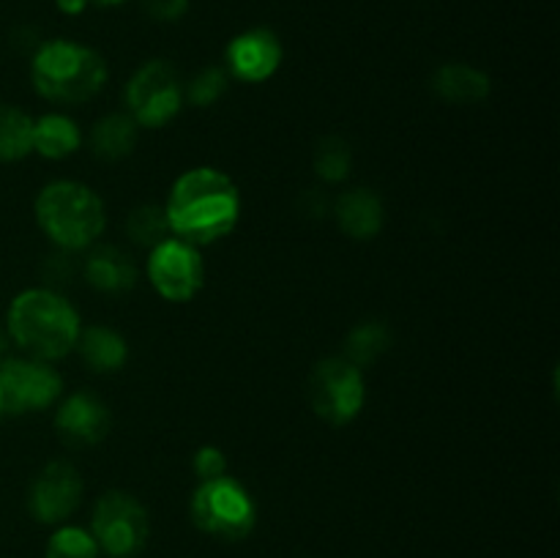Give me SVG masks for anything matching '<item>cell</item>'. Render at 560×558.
<instances>
[{
  "label": "cell",
  "instance_id": "obj_28",
  "mask_svg": "<svg viewBox=\"0 0 560 558\" xmlns=\"http://www.w3.org/2000/svg\"><path fill=\"white\" fill-rule=\"evenodd\" d=\"M74 271H77V266L71 263V252L52 255L47 260V266H44V277H47L49 284H66Z\"/></svg>",
  "mask_w": 560,
  "mask_h": 558
},
{
  "label": "cell",
  "instance_id": "obj_32",
  "mask_svg": "<svg viewBox=\"0 0 560 558\" xmlns=\"http://www.w3.org/2000/svg\"><path fill=\"white\" fill-rule=\"evenodd\" d=\"M5 410H3V394H0V416H3Z\"/></svg>",
  "mask_w": 560,
  "mask_h": 558
},
{
  "label": "cell",
  "instance_id": "obj_13",
  "mask_svg": "<svg viewBox=\"0 0 560 558\" xmlns=\"http://www.w3.org/2000/svg\"><path fill=\"white\" fill-rule=\"evenodd\" d=\"M282 63V44L268 27H252L230 42L228 66L244 82H262Z\"/></svg>",
  "mask_w": 560,
  "mask_h": 558
},
{
  "label": "cell",
  "instance_id": "obj_31",
  "mask_svg": "<svg viewBox=\"0 0 560 558\" xmlns=\"http://www.w3.org/2000/svg\"><path fill=\"white\" fill-rule=\"evenodd\" d=\"M91 3H98V5H118V3H124V0H91Z\"/></svg>",
  "mask_w": 560,
  "mask_h": 558
},
{
  "label": "cell",
  "instance_id": "obj_11",
  "mask_svg": "<svg viewBox=\"0 0 560 558\" xmlns=\"http://www.w3.org/2000/svg\"><path fill=\"white\" fill-rule=\"evenodd\" d=\"M82 501V476L71 463L55 460L42 474L33 479L31 492H27V509L38 523H60Z\"/></svg>",
  "mask_w": 560,
  "mask_h": 558
},
{
  "label": "cell",
  "instance_id": "obj_9",
  "mask_svg": "<svg viewBox=\"0 0 560 558\" xmlns=\"http://www.w3.org/2000/svg\"><path fill=\"white\" fill-rule=\"evenodd\" d=\"M148 279L162 299L173 304L191 301L206 282V266L197 246L170 235L167 241L156 244L148 257Z\"/></svg>",
  "mask_w": 560,
  "mask_h": 558
},
{
  "label": "cell",
  "instance_id": "obj_25",
  "mask_svg": "<svg viewBox=\"0 0 560 558\" xmlns=\"http://www.w3.org/2000/svg\"><path fill=\"white\" fill-rule=\"evenodd\" d=\"M224 91H228V74L222 69H217V66H208V69H202L189 82L186 96H189V102L195 107H211V104H217L222 98Z\"/></svg>",
  "mask_w": 560,
  "mask_h": 558
},
{
  "label": "cell",
  "instance_id": "obj_16",
  "mask_svg": "<svg viewBox=\"0 0 560 558\" xmlns=\"http://www.w3.org/2000/svg\"><path fill=\"white\" fill-rule=\"evenodd\" d=\"M432 91L448 104H479L490 96V77L468 63H446L432 77Z\"/></svg>",
  "mask_w": 560,
  "mask_h": 558
},
{
  "label": "cell",
  "instance_id": "obj_30",
  "mask_svg": "<svg viewBox=\"0 0 560 558\" xmlns=\"http://www.w3.org/2000/svg\"><path fill=\"white\" fill-rule=\"evenodd\" d=\"M5 350H9V332H3V328H0V364L5 361Z\"/></svg>",
  "mask_w": 560,
  "mask_h": 558
},
{
  "label": "cell",
  "instance_id": "obj_8",
  "mask_svg": "<svg viewBox=\"0 0 560 558\" xmlns=\"http://www.w3.org/2000/svg\"><path fill=\"white\" fill-rule=\"evenodd\" d=\"M91 534L98 550L113 558H129L148 539V512L129 492H104L93 507Z\"/></svg>",
  "mask_w": 560,
  "mask_h": 558
},
{
  "label": "cell",
  "instance_id": "obj_7",
  "mask_svg": "<svg viewBox=\"0 0 560 558\" xmlns=\"http://www.w3.org/2000/svg\"><path fill=\"white\" fill-rule=\"evenodd\" d=\"M126 104L137 126H145V129L167 126L184 104V85H180L178 71L167 60H148L126 85Z\"/></svg>",
  "mask_w": 560,
  "mask_h": 558
},
{
  "label": "cell",
  "instance_id": "obj_21",
  "mask_svg": "<svg viewBox=\"0 0 560 558\" xmlns=\"http://www.w3.org/2000/svg\"><path fill=\"white\" fill-rule=\"evenodd\" d=\"M388 345H392V332H388V326H383V323L377 321L361 323V326H355L353 332H350L348 342H345V359L353 367H359V370H364V367H370L377 356L386 353Z\"/></svg>",
  "mask_w": 560,
  "mask_h": 558
},
{
  "label": "cell",
  "instance_id": "obj_4",
  "mask_svg": "<svg viewBox=\"0 0 560 558\" xmlns=\"http://www.w3.org/2000/svg\"><path fill=\"white\" fill-rule=\"evenodd\" d=\"M36 222L58 249L80 252L102 235L107 213L91 186L52 181L36 197Z\"/></svg>",
  "mask_w": 560,
  "mask_h": 558
},
{
  "label": "cell",
  "instance_id": "obj_17",
  "mask_svg": "<svg viewBox=\"0 0 560 558\" xmlns=\"http://www.w3.org/2000/svg\"><path fill=\"white\" fill-rule=\"evenodd\" d=\"M77 348L93 372H118L129 359L126 339L107 326H91L80 332Z\"/></svg>",
  "mask_w": 560,
  "mask_h": 558
},
{
  "label": "cell",
  "instance_id": "obj_6",
  "mask_svg": "<svg viewBox=\"0 0 560 558\" xmlns=\"http://www.w3.org/2000/svg\"><path fill=\"white\" fill-rule=\"evenodd\" d=\"M364 375L345 356L317 361L310 375V405L328 425H348L364 405Z\"/></svg>",
  "mask_w": 560,
  "mask_h": 558
},
{
  "label": "cell",
  "instance_id": "obj_24",
  "mask_svg": "<svg viewBox=\"0 0 560 558\" xmlns=\"http://www.w3.org/2000/svg\"><path fill=\"white\" fill-rule=\"evenodd\" d=\"M47 558H98V545L91 531L63 525L47 542Z\"/></svg>",
  "mask_w": 560,
  "mask_h": 558
},
{
  "label": "cell",
  "instance_id": "obj_5",
  "mask_svg": "<svg viewBox=\"0 0 560 558\" xmlns=\"http://www.w3.org/2000/svg\"><path fill=\"white\" fill-rule=\"evenodd\" d=\"M255 501L233 476L200 481L191 496V520L200 531L224 542H238L255 528Z\"/></svg>",
  "mask_w": 560,
  "mask_h": 558
},
{
  "label": "cell",
  "instance_id": "obj_3",
  "mask_svg": "<svg viewBox=\"0 0 560 558\" xmlns=\"http://www.w3.org/2000/svg\"><path fill=\"white\" fill-rule=\"evenodd\" d=\"M31 80L38 96L55 104L91 102L107 82V63L96 49L85 44L44 42L31 63Z\"/></svg>",
  "mask_w": 560,
  "mask_h": 558
},
{
  "label": "cell",
  "instance_id": "obj_18",
  "mask_svg": "<svg viewBox=\"0 0 560 558\" xmlns=\"http://www.w3.org/2000/svg\"><path fill=\"white\" fill-rule=\"evenodd\" d=\"M80 126L69 115L49 113L33 120V151L47 159H66L80 148Z\"/></svg>",
  "mask_w": 560,
  "mask_h": 558
},
{
  "label": "cell",
  "instance_id": "obj_22",
  "mask_svg": "<svg viewBox=\"0 0 560 558\" xmlns=\"http://www.w3.org/2000/svg\"><path fill=\"white\" fill-rule=\"evenodd\" d=\"M126 233H129V239L135 241V244L151 246V249L173 235L170 233L167 213L159 206L135 208V211L129 213V219H126Z\"/></svg>",
  "mask_w": 560,
  "mask_h": 558
},
{
  "label": "cell",
  "instance_id": "obj_23",
  "mask_svg": "<svg viewBox=\"0 0 560 558\" xmlns=\"http://www.w3.org/2000/svg\"><path fill=\"white\" fill-rule=\"evenodd\" d=\"M353 167V153H350L348 142L342 137H326L320 146L315 148V173L328 184L345 181Z\"/></svg>",
  "mask_w": 560,
  "mask_h": 558
},
{
  "label": "cell",
  "instance_id": "obj_2",
  "mask_svg": "<svg viewBox=\"0 0 560 558\" xmlns=\"http://www.w3.org/2000/svg\"><path fill=\"white\" fill-rule=\"evenodd\" d=\"M5 332L31 359H63L80 339V315L52 288H31L14 295L5 312Z\"/></svg>",
  "mask_w": 560,
  "mask_h": 558
},
{
  "label": "cell",
  "instance_id": "obj_15",
  "mask_svg": "<svg viewBox=\"0 0 560 558\" xmlns=\"http://www.w3.org/2000/svg\"><path fill=\"white\" fill-rule=\"evenodd\" d=\"M337 224L350 239H375L383 228V202L372 189H350L334 206Z\"/></svg>",
  "mask_w": 560,
  "mask_h": 558
},
{
  "label": "cell",
  "instance_id": "obj_12",
  "mask_svg": "<svg viewBox=\"0 0 560 558\" xmlns=\"http://www.w3.org/2000/svg\"><path fill=\"white\" fill-rule=\"evenodd\" d=\"M55 430L60 441L74 449L96 446L109 432V410L96 394L77 392L66 399L55 416Z\"/></svg>",
  "mask_w": 560,
  "mask_h": 558
},
{
  "label": "cell",
  "instance_id": "obj_20",
  "mask_svg": "<svg viewBox=\"0 0 560 558\" xmlns=\"http://www.w3.org/2000/svg\"><path fill=\"white\" fill-rule=\"evenodd\" d=\"M33 151V120L20 107L0 104V162H16Z\"/></svg>",
  "mask_w": 560,
  "mask_h": 558
},
{
  "label": "cell",
  "instance_id": "obj_14",
  "mask_svg": "<svg viewBox=\"0 0 560 558\" xmlns=\"http://www.w3.org/2000/svg\"><path fill=\"white\" fill-rule=\"evenodd\" d=\"M82 277L102 293H124V290L135 288L137 266L118 246H98L82 263Z\"/></svg>",
  "mask_w": 560,
  "mask_h": 558
},
{
  "label": "cell",
  "instance_id": "obj_19",
  "mask_svg": "<svg viewBox=\"0 0 560 558\" xmlns=\"http://www.w3.org/2000/svg\"><path fill=\"white\" fill-rule=\"evenodd\" d=\"M137 146V124L131 115L113 113L104 115L102 120L93 124L91 131V148L98 159L107 162H118V159L129 156Z\"/></svg>",
  "mask_w": 560,
  "mask_h": 558
},
{
  "label": "cell",
  "instance_id": "obj_27",
  "mask_svg": "<svg viewBox=\"0 0 560 558\" xmlns=\"http://www.w3.org/2000/svg\"><path fill=\"white\" fill-rule=\"evenodd\" d=\"M142 9L156 22H175L186 14L189 0H142Z\"/></svg>",
  "mask_w": 560,
  "mask_h": 558
},
{
  "label": "cell",
  "instance_id": "obj_1",
  "mask_svg": "<svg viewBox=\"0 0 560 558\" xmlns=\"http://www.w3.org/2000/svg\"><path fill=\"white\" fill-rule=\"evenodd\" d=\"M164 213L175 239L191 246L213 244L238 224V186L217 167L186 170L170 189Z\"/></svg>",
  "mask_w": 560,
  "mask_h": 558
},
{
  "label": "cell",
  "instance_id": "obj_26",
  "mask_svg": "<svg viewBox=\"0 0 560 558\" xmlns=\"http://www.w3.org/2000/svg\"><path fill=\"white\" fill-rule=\"evenodd\" d=\"M224 470H228V460H224L222 449L202 446L195 454V474L200 476V481L219 479V476H224Z\"/></svg>",
  "mask_w": 560,
  "mask_h": 558
},
{
  "label": "cell",
  "instance_id": "obj_10",
  "mask_svg": "<svg viewBox=\"0 0 560 558\" xmlns=\"http://www.w3.org/2000/svg\"><path fill=\"white\" fill-rule=\"evenodd\" d=\"M58 372L42 359H5L0 364V394L5 414H33L44 410L60 397Z\"/></svg>",
  "mask_w": 560,
  "mask_h": 558
},
{
  "label": "cell",
  "instance_id": "obj_29",
  "mask_svg": "<svg viewBox=\"0 0 560 558\" xmlns=\"http://www.w3.org/2000/svg\"><path fill=\"white\" fill-rule=\"evenodd\" d=\"M55 3H58V9L63 11V14H80V11L88 9L91 0H55Z\"/></svg>",
  "mask_w": 560,
  "mask_h": 558
}]
</instances>
